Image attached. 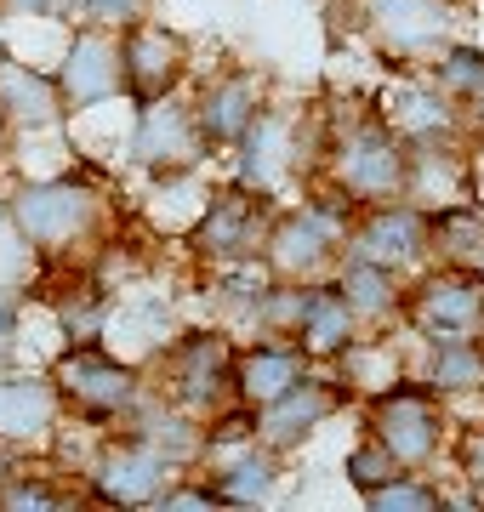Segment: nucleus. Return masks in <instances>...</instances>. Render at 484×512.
I'll return each instance as SVG.
<instances>
[{"label": "nucleus", "instance_id": "nucleus-1", "mask_svg": "<svg viewBox=\"0 0 484 512\" xmlns=\"http://www.w3.org/2000/svg\"><path fill=\"white\" fill-rule=\"evenodd\" d=\"M319 177L342 183L359 205L405 200L410 143L376 114V103H359L354 114H325V165H319Z\"/></svg>", "mask_w": 484, "mask_h": 512}, {"label": "nucleus", "instance_id": "nucleus-2", "mask_svg": "<svg viewBox=\"0 0 484 512\" xmlns=\"http://www.w3.org/2000/svg\"><path fill=\"white\" fill-rule=\"evenodd\" d=\"M354 217H359V200L348 194L342 183L331 177H314V188L302 194V205H285L274 217V234L262 245L268 268L280 279H331L336 262L348 256V234H354Z\"/></svg>", "mask_w": 484, "mask_h": 512}, {"label": "nucleus", "instance_id": "nucleus-3", "mask_svg": "<svg viewBox=\"0 0 484 512\" xmlns=\"http://www.w3.org/2000/svg\"><path fill=\"white\" fill-rule=\"evenodd\" d=\"M52 376L69 399V416L92 421V427H120V421L149 399V365H137L109 342H69L52 359Z\"/></svg>", "mask_w": 484, "mask_h": 512}, {"label": "nucleus", "instance_id": "nucleus-4", "mask_svg": "<svg viewBox=\"0 0 484 512\" xmlns=\"http://www.w3.org/2000/svg\"><path fill=\"white\" fill-rule=\"evenodd\" d=\"M399 325L410 336H422V348H439V342H484V268L439 262L433 256L422 274H410Z\"/></svg>", "mask_w": 484, "mask_h": 512}, {"label": "nucleus", "instance_id": "nucleus-5", "mask_svg": "<svg viewBox=\"0 0 484 512\" xmlns=\"http://www.w3.org/2000/svg\"><path fill=\"white\" fill-rule=\"evenodd\" d=\"M12 211H18V228L29 234V245L40 256H69L75 245H97V234L109 228L103 194L75 171L12 188Z\"/></svg>", "mask_w": 484, "mask_h": 512}, {"label": "nucleus", "instance_id": "nucleus-6", "mask_svg": "<svg viewBox=\"0 0 484 512\" xmlns=\"http://www.w3.org/2000/svg\"><path fill=\"white\" fill-rule=\"evenodd\" d=\"M359 410H365V427L405 461L410 473H433V461L456 444V421H450L445 399L422 376H405L399 387L365 399Z\"/></svg>", "mask_w": 484, "mask_h": 512}, {"label": "nucleus", "instance_id": "nucleus-7", "mask_svg": "<svg viewBox=\"0 0 484 512\" xmlns=\"http://www.w3.org/2000/svg\"><path fill=\"white\" fill-rule=\"evenodd\" d=\"M234 359H240V342L217 325H200V330H183V336L154 359L149 382L211 421L223 404H234Z\"/></svg>", "mask_w": 484, "mask_h": 512}, {"label": "nucleus", "instance_id": "nucleus-8", "mask_svg": "<svg viewBox=\"0 0 484 512\" xmlns=\"http://www.w3.org/2000/svg\"><path fill=\"white\" fill-rule=\"evenodd\" d=\"M462 29V0H365V35L393 69H433Z\"/></svg>", "mask_w": 484, "mask_h": 512}, {"label": "nucleus", "instance_id": "nucleus-9", "mask_svg": "<svg viewBox=\"0 0 484 512\" xmlns=\"http://www.w3.org/2000/svg\"><path fill=\"white\" fill-rule=\"evenodd\" d=\"M131 160L143 165L149 177H160V183H171V177H194L217 148H211V137H205L200 126V109H194V97L171 92L160 97V103H143L137 109V126H131L126 137Z\"/></svg>", "mask_w": 484, "mask_h": 512}, {"label": "nucleus", "instance_id": "nucleus-10", "mask_svg": "<svg viewBox=\"0 0 484 512\" xmlns=\"http://www.w3.org/2000/svg\"><path fill=\"white\" fill-rule=\"evenodd\" d=\"M274 217H280L274 188L228 183V188H217V194L205 200V211L194 217L188 245H194V256H205L211 268H217V262H240V256H262V245L274 234Z\"/></svg>", "mask_w": 484, "mask_h": 512}, {"label": "nucleus", "instance_id": "nucleus-11", "mask_svg": "<svg viewBox=\"0 0 484 512\" xmlns=\"http://www.w3.org/2000/svg\"><path fill=\"white\" fill-rule=\"evenodd\" d=\"M177 473L183 467L166 450H154L149 439H137L126 427H109L103 444L92 450V467H86V495L103 507H154Z\"/></svg>", "mask_w": 484, "mask_h": 512}, {"label": "nucleus", "instance_id": "nucleus-12", "mask_svg": "<svg viewBox=\"0 0 484 512\" xmlns=\"http://www.w3.org/2000/svg\"><path fill=\"white\" fill-rule=\"evenodd\" d=\"M371 103H376V114H382V120H388V126L399 131L410 148L473 143V120H467V103H456V97H450L428 69H399L388 86L371 97Z\"/></svg>", "mask_w": 484, "mask_h": 512}, {"label": "nucleus", "instance_id": "nucleus-13", "mask_svg": "<svg viewBox=\"0 0 484 512\" xmlns=\"http://www.w3.org/2000/svg\"><path fill=\"white\" fill-rule=\"evenodd\" d=\"M57 86H63V103L69 114H92L114 97H126V57H120V29L109 23H80L75 35L63 40V57H57Z\"/></svg>", "mask_w": 484, "mask_h": 512}, {"label": "nucleus", "instance_id": "nucleus-14", "mask_svg": "<svg viewBox=\"0 0 484 512\" xmlns=\"http://www.w3.org/2000/svg\"><path fill=\"white\" fill-rule=\"evenodd\" d=\"M348 251L371 256L393 274H422L433 262V211H422L416 200H382V205H359Z\"/></svg>", "mask_w": 484, "mask_h": 512}, {"label": "nucleus", "instance_id": "nucleus-15", "mask_svg": "<svg viewBox=\"0 0 484 512\" xmlns=\"http://www.w3.org/2000/svg\"><path fill=\"white\" fill-rule=\"evenodd\" d=\"M69 421V399L52 370L0 365V444L6 450H52Z\"/></svg>", "mask_w": 484, "mask_h": 512}, {"label": "nucleus", "instance_id": "nucleus-16", "mask_svg": "<svg viewBox=\"0 0 484 512\" xmlns=\"http://www.w3.org/2000/svg\"><path fill=\"white\" fill-rule=\"evenodd\" d=\"M120 57H126V103L143 109V103H160V97L183 92L188 69H194V52L177 29L154 18H137L120 29Z\"/></svg>", "mask_w": 484, "mask_h": 512}, {"label": "nucleus", "instance_id": "nucleus-17", "mask_svg": "<svg viewBox=\"0 0 484 512\" xmlns=\"http://www.w3.org/2000/svg\"><path fill=\"white\" fill-rule=\"evenodd\" d=\"M342 404H354V399H348V387H342V376L314 365L297 387H291V393H280L274 404H262V410H257V439L274 444V450L285 456V450H297L302 439H314Z\"/></svg>", "mask_w": 484, "mask_h": 512}, {"label": "nucleus", "instance_id": "nucleus-18", "mask_svg": "<svg viewBox=\"0 0 484 512\" xmlns=\"http://www.w3.org/2000/svg\"><path fill=\"white\" fill-rule=\"evenodd\" d=\"M194 109H200V126L211 137V148H234L251 131L262 109H268V92H262V74L245 69V63H228L194 92Z\"/></svg>", "mask_w": 484, "mask_h": 512}, {"label": "nucleus", "instance_id": "nucleus-19", "mask_svg": "<svg viewBox=\"0 0 484 512\" xmlns=\"http://www.w3.org/2000/svg\"><path fill=\"white\" fill-rule=\"evenodd\" d=\"M308 370H314V359H308V348H302L297 336H257L234 359V399L262 410V404H274L280 393H291Z\"/></svg>", "mask_w": 484, "mask_h": 512}, {"label": "nucleus", "instance_id": "nucleus-20", "mask_svg": "<svg viewBox=\"0 0 484 512\" xmlns=\"http://www.w3.org/2000/svg\"><path fill=\"white\" fill-rule=\"evenodd\" d=\"M0 109L12 120L18 137L29 131H52L69 120V103H63V86H57V74L35 69V63H23V57L0 52Z\"/></svg>", "mask_w": 484, "mask_h": 512}, {"label": "nucleus", "instance_id": "nucleus-21", "mask_svg": "<svg viewBox=\"0 0 484 512\" xmlns=\"http://www.w3.org/2000/svg\"><path fill=\"white\" fill-rule=\"evenodd\" d=\"M359 330L365 325H359L354 302L342 296L336 279H308V285H302V313H297V330H291V336L308 348L314 365H336V353L348 348Z\"/></svg>", "mask_w": 484, "mask_h": 512}, {"label": "nucleus", "instance_id": "nucleus-22", "mask_svg": "<svg viewBox=\"0 0 484 512\" xmlns=\"http://www.w3.org/2000/svg\"><path fill=\"white\" fill-rule=\"evenodd\" d=\"M336 376H342V387H348V399L365 404V399H376V393L399 387L405 376H416V370L405 365L393 330H359L354 342L336 353Z\"/></svg>", "mask_w": 484, "mask_h": 512}, {"label": "nucleus", "instance_id": "nucleus-23", "mask_svg": "<svg viewBox=\"0 0 484 512\" xmlns=\"http://www.w3.org/2000/svg\"><path fill=\"white\" fill-rule=\"evenodd\" d=\"M177 313L160 302V296H137V302H114L109 308V325H103V342L114 353H126L137 365H154L160 353L177 342Z\"/></svg>", "mask_w": 484, "mask_h": 512}, {"label": "nucleus", "instance_id": "nucleus-24", "mask_svg": "<svg viewBox=\"0 0 484 512\" xmlns=\"http://www.w3.org/2000/svg\"><path fill=\"white\" fill-rule=\"evenodd\" d=\"M336 285H342V296L354 302L359 313V325L365 330H382L393 325L399 313H405V291H410V279L405 274H393V268H382V262H371V256H342L336 262Z\"/></svg>", "mask_w": 484, "mask_h": 512}, {"label": "nucleus", "instance_id": "nucleus-25", "mask_svg": "<svg viewBox=\"0 0 484 512\" xmlns=\"http://www.w3.org/2000/svg\"><path fill=\"white\" fill-rule=\"evenodd\" d=\"M211 473V484H217V495H223V507H257V501H268V495L280 490V450L274 444H245V450H234L228 461H217V467H205Z\"/></svg>", "mask_w": 484, "mask_h": 512}, {"label": "nucleus", "instance_id": "nucleus-26", "mask_svg": "<svg viewBox=\"0 0 484 512\" xmlns=\"http://www.w3.org/2000/svg\"><path fill=\"white\" fill-rule=\"evenodd\" d=\"M416 376L445 404L467 399V393H484V342H439V348L422 353Z\"/></svg>", "mask_w": 484, "mask_h": 512}, {"label": "nucleus", "instance_id": "nucleus-27", "mask_svg": "<svg viewBox=\"0 0 484 512\" xmlns=\"http://www.w3.org/2000/svg\"><path fill=\"white\" fill-rule=\"evenodd\" d=\"M433 256L439 262H484V205L479 200H456L445 211H433Z\"/></svg>", "mask_w": 484, "mask_h": 512}, {"label": "nucleus", "instance_id": "nucleus-28", "mask_svg": "<svg viewBox=\"0 0 484 512\" xmlns=\"http://www.w3.org/2000/svg\"><path fill=\"white\" fill-rule=\"evenodd\" d=\"M40 262L46 256L29 245V234L18 228L12 194H0V296H29L40 285Z\"/></svg>", "mask_w": 484, "mask_h": 512}, {"label": "nucleus", "instance_id": "nucleus-29", "mask_svg": "<svg viewBox=\"0 0 484 512\" xmlns=\"http://www.w3.org/2000/svg\"><path fill=\"white\" fill-rule=\"evenodd\" d=\"M342 473H348V484H354L359 501H365V495H376L382 484H393V478L410 473V467H405L399 456H393V450H388L382 439H376L371 427H365V433H359V444L348 450V456H342Z\"/></svg>", "mask_w": 484, "mask_h": 512}, {"label": "nucleus", "instance_id": "nucleus-30", "mask_svg": "<svg viewBox=\"0 0 484 512\" xmlns=\"http://www.w3.org/2000/svg\"><path fill=\"white\" fill-rule=\"evenodd\" d=\"M433 80L445 86L456 103H473V97H484V46H467V40H450L445 52H439V63H433Z\"/></svg>", "mask_w": 484, "mask_h": 512}, {"label": "nucleus", "instance_id": "nucleus-31", "mask_svg": "<svg viewBox=\"0 0 484 512\" xmlns=\"http://www.w3.org/2000/svg\"><path fill=\"white\" fill-rule=\"evenodd\" d=\"M365 507L371 512H439L445 507V484L433 473H399L393 484L365 495Z\"/></svg>", "mask_w": 484, "mask_h": 512}, {"label": "nucleus", "instance_id": "nucleus-32", "mask_svg": "<svg viewBox=\"0 0 484 512\" xmlns=\"http://www.w3.org/2000/svg\"><path fill=\"white\" fill-rule=\"evenodd\" d=\"M63 501H69V490L57 478L29 473V467H12V473L0 478V507H12V512H52Z\"/></svg>", "mask_w": 484, "mask_h": 512}, {"label": "nucleus", "instance_id": "nucleus-33", "mask_svg": "<svg viewBox=\"0 0 484 512\" xmlns=\"http://www.w3.org/2000/svg\"><path fill=\"white\" fill-rule=\"evenodd\" d=\"M450 456H456V473L484 495V421H462V427H456Z\"/></svg>", "mask_w": 484, "mask_h": 512}, {"label": "nucleus", "instance_id": "nucleus-34", "mask_svg": "<svg viewBox=\"0 0 484 512\" xmlns=\"http://www.w3.org/2000/svg\"><path fill=\"white\" fill-rule=\"evenodd\" d=\"M160 512H183V507H223V495H217V484H211V473L205 478H171L166 490H160V501H154Z\"/></svg>", "mask_w": 484, "mask_h": 512}, {"label": "nucleus", "instance_id": "nucleus-35", "mask_svg": "<svg viewBox=\"0 0 484 512\" xmlns=\"http://www.w3.org/2000/svg\"><path fill=\"white\" fill-rule=\"evenodd\" d=\"M143 6H149V0H80V18H92V23H109V29H126V23L149 18Z\"/></svg>", "mask_w": 484, "mask_h": 512}, {"label": "nucleus", "instance_id": "nucleus-36", "mask_svg": "<svg viewBox=\"0 0 484 512\" xmlns=\"http://www.w3.org/2000/svg\"><path fill=\"white\" fill-rule=\"evenodd\" d=\"M23 348V296H0V365H12Z\"/></svg>", "mask_w": 484, "mask_h": 512}, {"label": "nucleus", "instance_id": "nucleus-37", "mask_svg": "<svg viewBox=\"0 0 484 512\" xmlns=\"http://www.w3.org/2000/svg\"><path fill=\"white\" fill-rule=\"evenodd\" d=\"M80 0H0V18H75Z\"/></svg>", "mask_w": 484, "mask_h": 512}, {"label": "nucleus", "instance_id": "nucleus-38", "mask_svg": "<svg viewBox=\"0 0 484 512\" xmlns=\"http://www.w3.org/2000/svg\"><path fill=\"white\" fill-rule=\"evenodd\" d=\"M473 200L484 205V131H473Z\"/></svg>", "mask_w": 484, "mask_h": 512}, {"label": "nucleus", "instance_id": "nucleus-39", "mask_svg": "<svg viewBox=\"0 0 484 512\" xmlns=\"http://www.w3.org/2000/svg\"><path fill=\"white\" fill-rule=\"evenodd\" d=\"M12 137H18V131H12V120H6V109H0V160H6V148H12Z\"/></svg>", "mask_w": 484, "mask_h": 512}, {"label": "nucleus", "instance_id": "nucleus-40", "mask_svg": "<svg viewBox=\"0 0 484 512\" xmlns=\"http://www.w3.org/2000/svg\"><path fill=\"white\" fill-rule=\"evenodd\" d=\"M467 120H473V131H484V97H473V103H467Z\"/></svg>", "mask_w": 484, "mask_h": 512}, {"label": "nucleus", "instance_id": "nucleus-41", "mask_svg": "<svg viewBox=\"0 0 484 512\" xmlns=\"http://www.w3.org/2000/svg\"><path fill=\"white\" fill-rule=\"evenodd\" d=\"M479 268H484V262H479Z\"/></svg>", "mask_w": 484, "mask_h": 512}]
</instances>
